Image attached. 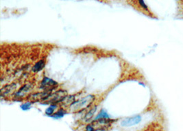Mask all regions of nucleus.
Masks as SVG:
<instances>
[{
  "mask_svg": "<svg viewBox=\"0 0 183 131\" xmlns=\"http://www.w3.org/2000/svg\"><path fill=\"white\" fill-rule=\"evenodd\" d=\"M85 131H95V130L94 129V128L91 124H88L86 126Z\"/></svg>",
  "mask_w": 183,
  "mask_h": 131,
  "instance_id": "obj_12",
  "label": "nucleus"
},
{
  "mask_svg": "<svg viewBox=\"0 0 183 131\" xmlns=\"http://www.w3.org/2000/svg\"><path fill=\"white\" fill-rule=\"evenodd\" d=\"M65 114H66V111H64V109L61 108L56 112V113H54V115H52V117L55 119H59V118H62V117H63Z\"/></svg>",
  "mask_w": 183,
  "mask_h": 131,
  "instance_id": "obj_9",
  "label": "nucleus"
},
{
  "mask_svg": "<svg viewBox=\"0 0 183 131\" xmlns=\"http://www.w3.org/2000/svg\"><path fill=\"white\" fill-rule=\"evenodd\" d=\"M45 66V61L44 60H40L38 62H36V64L32 68V71L34 73H37V72L41 71Z\"/></svg>",
  "mask_w": 183,
  "mask_h": 131,
  "instance_id": "obj_5",
  "label": "nucleus"
},
{
  "mask_svg": "<svg viewBox=\"0 0 183 131\" xmlns=\"http://www.w3.org/2000/svg\"><path fill=\"white\" fill-rule=\"evenodd\" d=\"M16 88V84H12L10 85H8V86H5L4 87L2 88L1 89V95H6L7 94H9L10 92L13 91Z\"/></svg>",
  "mask_w": 183,
  "mask_h": 131,
  "instance_id": "obj_4",
  "label": "nucleus"
},
{
  "mask_svg": "<svg viewBox=\"0 0 183 131\" xmlns=\"http://www.w3.org/2000/svg\"><path fill=\"white\" fill-rule=\"evenodd\" d=\"M29 88H30V86L28 84L23 86V87H21V89L19 90V91L17 93H16L15 95L17 96V97H21V96H23L28 91Z\"/></svg>",
  "mask_w": 183,
  "mask_h": 131,
  "instance_id": "obj_6",
  "label": "nucleus"
},
{
  "mask_svg": "<svg viewBox=\"0 0 183 131\" xmlns=\"http://www.w3.org/2000/svg\"><path fill=\"white\" fill-rule=\"evenodd\" d=\"M141 121V117L140 115H135L134 117H128L123 119L122 122H121V125L122 126H134L136 124H138Z\"/></svg>",
  "mask_w": 183,
  "mask_h": 131,
  "instance_id": "obj_2",
  "label": "nucleus"
},
{
  "mask_svg": "<svg viewBox=\"0 0 183 131\" xmlns=\"http://www.w3.org/2000/svg\"><path fill=\"white\" fill-rule=\"evenodd\" d=\"M96 111H97V106H95L92 109H91V110L89 111L88 113H87V114H86V115L85 117V121L88 122V121H89L91 119H92V117H93L94 114L95 113Z\"/></svg>",
  "mask_w": 183,
  "mask_h": 131,
  "instance_id": "obj_8",
  "label": "nucleus"
},
{
  "mask_svg": "<svg viewBox=\"0 0 183 131\" xmlns=\"http://www.w3.org/2000/svg\"><path fill=\"white\" fill-rule=\"evenodd\" d=\"M139 4L141 5V6L143 7V9H144L145 10H147V6H146V5L145 4V3H144V2H143V1H139Z\"/></svg>",
  "mask_w": 183,
  "mask_h": 131,
  "instance_id": "obj_13",
  "label": "nucleus"
},
{
  "mask_svg": "<svg viewBox=\"0 0 183 131\" xmlns=\"http://www.w3.org/2000/svg\"><path fill=\"white\" fill-rule=\"evenodd\" d=\"M31 105H32V104L30 102H26L25 104H21V108L22 110L26 111V110H28V109H29V108L31 107Z\"/></svg>",
  "mask_w": 183,
  "mask_h": 131,
  "instance_id": "obj_11",
  "label": "nucleus"
},
{
  "mask_svg": "<svg viewBox=\"0 0 183 131\" xmlns=\"http://www.w3.org/2000/svg\"><path fill=\"white\" fill-rule=\"evenodd\" d=\"M95 99V97L92 95H89L88 96L82 98L81 100L74 102L71 104V108L74 111H78L80 110H82L83 108H87L89 106L90 104L93 102Z\"/></svg>",
  "mask_w": 183,
  "mask_h": 131,
  "instance_id": "obj_1",
  "label": "nucleus"
},
{
  "mask_svg": "<svg viewBox=\"0 0 183 131\" xmlns=\"http://www.w3.org/2000/svg\"><path fill=\"white\" fill-rule=\"evenodd\" d=\"M57 82L54 81L52 79L47 78V77H45L43 80L42 81L41 89H46V88H50L52 86H55L57 85Z\"/></svg>",
  "mask_w": 183,
  "mask_h": 131,
  "instance_id": "obj_3",
  "label": "nucleus"
},
{
  "mask_svg": "<svg viewBox=\"0 0 183 131\" xmlns=\"http://www.w3.org/2000/svg\"><path fill=\"white\" fill-rule=\"evenodd\" d=\"M110 117L108 113L105 111L104 109L101 110V111L99 112V113L97 115V117L95 118V122L98 121L99 119H109Z\"/></svg>",
  "mask_w": 183,
  "mask_h": 131,
  "instance_id": "obj_7",
  "label": "nucleus"
},
{
  "mask_svg": "<svg viewBox=\"0 0 183 131\" xmlns=\"http://www.w3.org/2000/svg\"><path fill=\"white\" fill-rule=\"evenodd\" d=\"M56 107L57 106H56V105L50 106L49 108H47L46 110H45V114L47 115L52 116V115L54 113V111Z\"/></svg>",
  "mask_w": 183,
  "mask_h": 131,
  "instance_id": "obj_10",
  "label": "nucleus"
}]
</instances>
